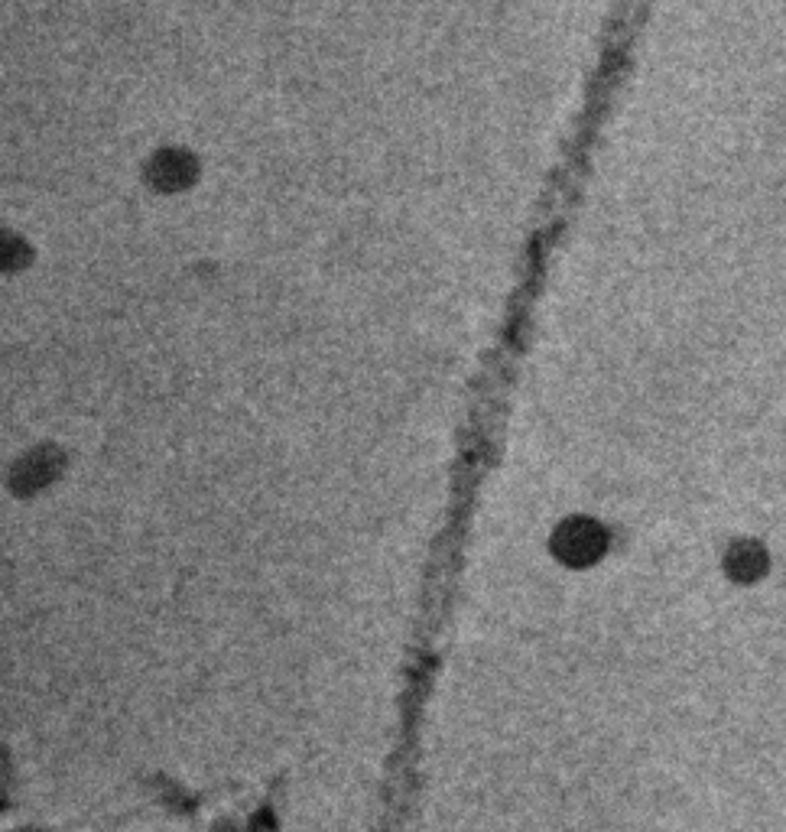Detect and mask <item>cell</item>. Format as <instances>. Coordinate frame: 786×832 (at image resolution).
I'll use <instances>...</instances> for the list:
<instances>
[{
    "label": "cell",
    "instance_id": "cell-1",
    "mask_svg": "<svg viewBox=\"0 0 786 832\" xmlns=\"http://www.w3.org/2000/svg\"><path fill=\"white\" fill-rule=\"evenodd\" d=\"M601 543H604L601 530L594 524H589V521H573L556 537V550L566 560H594L601 553Z\"/></svg>",
    "mask_w": 786,
    "mask_h": 832
}]
</instances>
